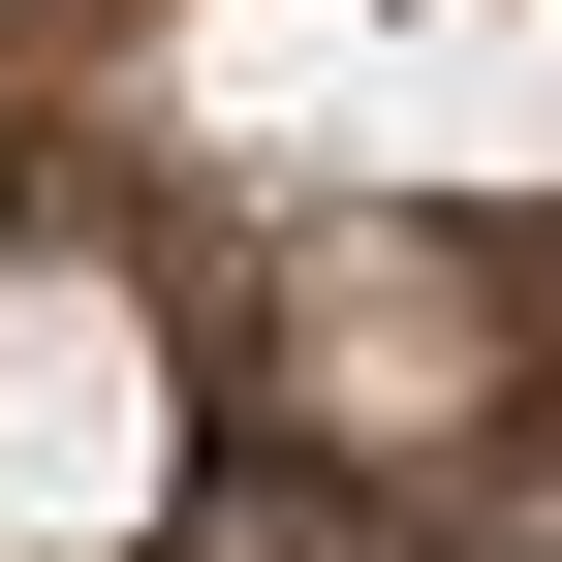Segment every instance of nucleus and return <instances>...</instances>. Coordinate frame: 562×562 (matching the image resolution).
Listing matches in <instances>:
<instances>
[{
	"instance_id": "nucleus-1",
	"label": "nucleus",
	"mask_w": 562,
	"mask_h": 562,
	"mask_svg": "<svg viewBox=\"0 0 562 562\" xmlns=\"http://www.w3.org/2000/svg\"><path fill=\"white\" fill-rule=\"evenodd\" d=\"M157 469H188L157 313H125L94 250H0V562H125V531H157Z\"/></svg>"
}]
</instances>
